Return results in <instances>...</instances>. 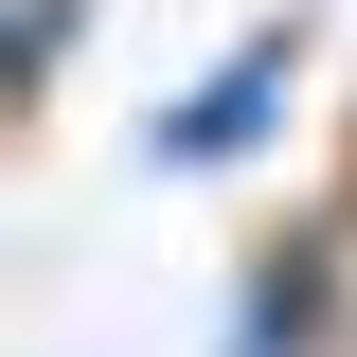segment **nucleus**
<instances>
[{"label":"nucleus","instance_id":"nucleus-1","mask_svg":"<svg viewBox=\"0 0 357 357\" xmlns=\"http://www.w3.org/2000/svg\"><path fill=\"white\" fill-rule=\"evenodd\" d=\"M304 54H321L304 18H250V36H232L215 72L143 126V161H161V178H232V161H268V143H286V107H304Z\"/></svg>","mask_w":357,"mask_h":357},{"label":"nucleus","instance_id":"nucleus-2","mask_svg":"<svg viewBox=\"0 0 357 357\" xmlns=\"http://www.w3.org/2000/svg\"><path fill=\"white\" fill-rule=\"evenodd\" d=\"M72 36H89V0H18V89L72 72Z\"/></svg>","mask_w":357,"mask_h":357}]
</instances>
